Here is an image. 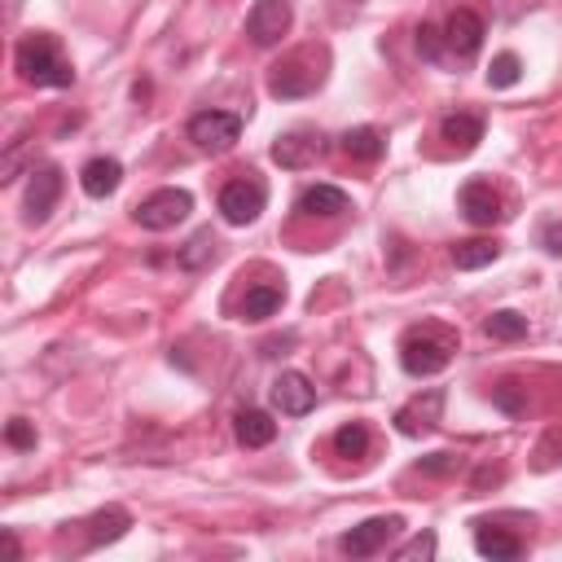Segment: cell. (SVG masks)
Returning a JSON list of instances; mask_svg holds the SVG:
<instances>
[{
  "mask_svg": "<svg viewBox=\"0 0 562 562\" xmlns=\"http://www.w3.org/2000/svg\"><path fill=\"white\" fill-rule=\"evenodd\" d=\"M13 61H18L22 79L35 83V88H70L75 83V66L66 61L61 44L53 35H44V31L22 35L18 48H13Z\"/></svg>",
  "mask_w": 562,
  "mask_h": 562,
  "instance_id": "cell-1",
  "label": "cell"
},
{
  "mask_svg": "<svg viewBox=\"0 0 562 562\" xmlns=\"http://www.w3.org/2000/svg\"><path fill=\"white\" fill-rule=\"evenodd\" d=\"M452 356H457V329H448V325L426 321L400 338V364L413 378H430V373L448 369Z\"/></svg>",
  "mask_w": 562,
  "mask_h": 562,
  "instance_id": "cell-2",
  "label": "cell"
},
{
  "mask_svg": "<svg viewBox=\"0 0 562 562\" xmlns=\"http://www.w3.org/2000/svg\"><path fill=\"white\" fill-rule=\"evenodd\" d=\"M241 136V119L233 110H198L189 119V140L202 149V154H228Z\"/></svg>",
  "mask_w": 562,
  "mask_h": 562,
  "instance_id": "cell-3",
  "label": "cell"
},
{
  "mask_svg": "<svg viewBox=\"0 0 562 562\" xmlns=\"http://www.w3.org/2000/svg\"><path fill=\"white\" fill-rule=\"evenodd\" d=\"M193 211V198H189V189H154L149 198H140L136 202V224L140 228H149V233H162V228H176L184 215Z\"/></svg>",
  "mask_w": 562,
  "mask_h": 562,
  "instance_id": "cell-4",
  "label": "cell"
},
{
  "mask_svg": "<svg viewBox=\"0 0 562 562\" xmlns=\"http://www.w3.org/2000/svg\"><path fill=\"white\" fill-rule=\"evenodd\" d=\"M263 206H268V189L255 176H237V180H228L220 189V215L228 224H255Z\"/></svg>",
  "mask_w": 562,
  "mask_h": 562,
  "instance_id": "cell-5",
  "label": "cell"
},
{
  "mask_svg": "<svg viewBox=\"0 0 562 562\" xmlns=\"http://www.w3.org/2000/svg\"><path fill=\"white\" fill-rule=\"evenodd\" d=\"M400 527H404L400 514H373V518H364L360 527H351V531L338 540V549H342L347 558H373V553H382V549L400 536Z\"/></svg>",
  "mask_w": 562,
  "mask_h": 562,
  "instance_id": "cell-6",
  "label": "cell"
},
{
  "mask_svg": "<svg viewBox=\"0 0 562 562\" xmlns=\"http://www.w3.org/2000/svg\"><path fill=\"white\" fill-rule=\"evenodd\" d=\"M307 57H312V53H294V57L277 61V66L268 70V92L281 97V101H294V97L316 92V88H321V70H316Z\"/></svg>",
  "mask_w": 562,
  "mask_h": 562,
  "instance_id": "cell-7",
  "label": "cell"
},
{
  "mask_svg": "<svg viewBox=\"0 0 562 562\" xmlns=\"http://www.w3.org/2000/svg\"><path fill=\"white\" fill-rule=\"evenodd\" d=\"M325 154V136L316 127H290L272 140V162H281L285 171H303Z\"/></svg>",
  "mask_w": 562,
  "mask_h": 562,
  "instance_id": "cell-8",
  "label": "cell"
},
{
  "mask_svg": "<svg viewBox=\"0 0 562 562\" xmlns=\"http://www.w3.org/2000/svg\"><path fill=\"white\" fill-rule=\"evenodd\" d=\"M439 422H443V391H439V386H426L422 395H413L408 404L395 408V430L408 435V439L430 435Z\"/></svg>",
  "mask_w": 562,
  "mask_h": 562,
  "instance_id": "cell-9",
  "label": "cell"
},
{
  "mask_svg": "<svg viewBox=\"0 0 562 562\" xmlns=\"http://www.w3.org/2000/svg\"><path fill=\"white\" fill-rule=\"evenodd\" d=\"M290 22H294L290 0H255V9L246 13V35H250L259 48H272V44L285 40Z\"/></svg>",
  "mask_w": 562,
  "mask_h": 562,
  "instance_id": "cell-10",
  "label": "cell"
},
{
  "mask_svg": "<svg viewBox=\"0 0 562 562\" xmlns=\"http://www.w3.org/2000/svg\"><path fill=\"white\" fill-rule=\"evenodd\" d=\"M457 206H461V215H465L470 224H479V228L501 224V220L509 215V211H505V198L496 193L492 180H465L461 193H457Z\"/></svg>",
  "mask_w": 562,
  "mask_h": 562,
  "instance_id": "cell-11",
  "label": "cell"
},
{
  "mask_svg": "<svg viewBox=\"0 0 562 562\" xmlns=\"http://www.w3.org/2000/svg\"><path fill=\"white\" fill-rule=\"evenodd\" d=\"M483 35H487V26H483V18H479L474 9H457V13L443 22V48H448V57H457V61L474 57L479 44H483Z\"/></svg>",
  "mask_w": 562,
  "mask_h": 562,
  "instance_id": "cell-12",
  "label": "cell"
},
{
  "mask_svg": "<svg viewBox=\"0 0 562 562\" xmlns=\"http://www.w3.org/2000/svg\"><path fill=\"white\" fill-rule=\"evenodd\" d=\"M57 198H61V171L57 167L31 171V184H26V224H44L53 215Z\"/></svg>",
  "mask_w": 562,
  "mask_h": 562,
  "instance_id": "cell-13",
  "label": "cell"
},
{
  "mask_svg": "<svg viewBox=\"0 0 562 562\" xmlns=\"http://www.w3.org/2000/svg\"><path fill=\"white\" fill-rule=\"evenodd\" d=\"M272 404H277L285 417H303V413L316 408V386H312L303 373L285 369V373L272 382Z\"/></svg>",
  "mask_w": 562,
  "mask_h": 562,
  "instance_id": "cell-14",
  "label": "cell"
},
{
  "mask_svg": "<svg viewBox=\"0 0 562 562\" xmlns=\"http://www.w3.org/2000/svg\"><path fill=\"white\" fill-rule=\"evenodd\" d=\"M79 184H83V193L88 198H110L119 184H123V162L119 158H88L83 162V171H79Z\"/></svg>",
  "mask_w": 562,
  "mask_h": 562,
  "instance_id": "cell-15",
  "label": "cell"
},
{
  "mask_svg": "<svg viewBox=\"0 0 562 562\" xmlns=\"http://www.w3.org/2000/svg\"><path fill=\"white\" fill-rule=\"evenodd\" d=\"M439 136L457 149V154H470L479 140H483V114H470V110H457L439 123Z\"/></svg>",
  "mask_w": 562,
  "mask_h": 562,
  "instance_id": "cell-16",
  "label": "cell"
},
{
  "mask_svg": "<svg viewBox=\"0 0 562 562\" xmlns=\"http://www.w3.org/2000/svg\"><path fill=\"white\" fill-rule=\"evenodd\" d=\"M83 527H88V549H101V544H114V540L132 527V514H127L123 505H105V509H97Z\"/></svg>",
  "mask_w": 562,
  "mask_h": 562,
  "instance_id": "cell-17",
  "label": "cell"
},
{
  "mask_svg": "<svg viewBox=\"0 0 562 562\" xmlns=\"http://www.w3.org/2000/svg\"><path fill=\"white\" fill-rule=\"evenodd\" d=\"M233 430H237V443L241 448H268L277 439V422L263 408H241L233 417Z\"/></svg>",
  "mask_w": 562,
  "mask_h": 562,
  "instance_id": "cell-18",
  "label": "cell"
},
{
  "mask_svg": "<svg viewBox=\"0 0 562 562\" xmlns=\"http://www.w3.org/2000/svg\"><path fill=\"white\" fill-rule=\"evenodd\" d=\"M281 303H285V285L259 281V285H250L246 299H241V321H268V316L281 312Z\"/></svg>",
  "mask_w": 562,
  "mask_h": 562,
  "instance_id": "cell-19",
  "label": "cell"
},
{
  "mask_svg": "<svg viewBox=\"0 0 562 562\" xmlns=\"http://www.w3.org/2000/svg\"><path fill=\"white\" fill-rule=\"evenodd\" d=\"M474 549L483 558H492V562H509V558L522 553V540L509 536V531H501V527H492V522H479L474 527Z\"/></svg>",
  "mask_w": 562,
  "mask_h": 562,
  "instance_id": "cell-20",
  "label": "cell"
},
{
  "mask_svg": "<svg viewBox=\"0 0 562 562\" xmlns=\"http://www.w3.org/2000/svg\"><path fill=\"white\" fill-rule=\"evenodd\" d=\"M342 154L356 158V162H378L386 154V140L378 127H347L342 132Z\"/></svg>",
  "mask_w": 562,
  "mask_h": 562,
  "instance_id": "cell-21",
  "label": "cell"
},
{
  "mask_svg": "<svg viewBox=\"0 0 562 562\" xmlns=\"http://www.w3.org/2000/svg\"><path fill=\"white\" fill-rule=\"evenodd\" d=\"M351 202H347V193L338 189V184H312L303 198H299V211L303 215H342Z\"/></svg>",
  "mask_w": 562,
  "mask_h": 562,
  "instance_id": "cell-22",
  "label": "cell"
},
{
  "mask_svg": "<svg viewBox=\"0 0 562 562\" xmlns=\"http://www.w3.org/2000/svg\"><path fill=\"white\" fill-rule=\"evenodd\" d=\"M496 255H501V246H496L492 237H470V241H457V246H452V263L465 268V272L496 263Z\"/></svg>",
  "mask_w": 562,
  "mask_h": 562,
  "instance_id": "cell-23",
  "label": "cell"
},
{
  "mask_svg": "<svg viewBox=\"0 0 562 562\" xmlns=\"http://www.w3.org/2000/svg\"><path fill=\"white\" fill-rule=\"evenodd\" d=\"M176 259H180V268H189V272L206 268V263L215 259V233H211V228H198V233L180 246V255H176Z\"/></svg>",
  "mask_w": 562,
  "mask_h": 562,
  "instance_id": "cell-24",
  "label": "cell"
},
{
  "mask_svg": "<svg viewBox=\"0 0 562 562\" xmlns=\"http://www.w3.org/2000/svg\"><path fill=\"white\" fill-rule=\"evenodd\" d=\"M483 329H487L492 338H501V342H518V338H527V316L501 307V312H492V316L483 321Z\"/></svg>",
  "mask_w": 562,
  "mask_h": 562,
  "instance_id": "cell-25",
  "label": "cell"
},
{
  "mask_svg": "<svg viewBox=\"0 0 562 562\" xmlns=\"http://www.w3.org/2000/svg\"><path fill=\"white\" fill-rule=\"evenodd\" d=\"M334 452L338 457H364L369 452V426L364 422H342L334 430Z\"/></svg>",
  "mask_w": 562,
  "mask_h": 562,
  "instance_id": "cell-26",
  "label": "cell"
},
{
  "mask_svg": "<svg viewBox=\"0 0 562 562\" xmlns=\"http://www.w3.org/2000/svg\"><path fill=\"white\" fill-rule=\"evenodd\" d=\"M518 79H522V61H518V53H496L492 66H487V83H492V88H514Z\"/></svg>",
  "mask_w": 562,
  "mask_h": 562,
  "instance_id": "cell-27",
  "label": "cell"
},
{
  "mask_svg": "<svg viewBox=\"0 0 562 562\" xmlns=\"http://www.w3.org/2000/svg\"><path fill=\"white\" fill-rule=\"evenodd\" d=\"M417 48H422L426 61H443V57H448V48H443V31H439L435 22H422V26H417Z\"/></svg>",
  "mask_w": 562,
  "mask_h": 562,
  "instance_id": "cell-28",
  "label": "cell"
},
{
  "mask_svg": "<svg viewBox=\"0 0 562 562\" xmlns=\"http://www.w3.org/2000/svg\"><path fill=\"white\" fill-rule=\"evenodd\" d=\"M435 549H439L435 531H417L408 544H400V549H395V558H400V562H417V558L426 562V558H435Z\"/></svg>",
  "mask_w": 562,
  "mask_h": 562,
  "instance_id": "cell-29",
  "label": "cell"
},
{
  "mask_svg": "<svg viewBox=\"0 0 562 562\" xmlns=\"http://www.w3.org/2000/svg\"><path fill=\"white\" fill-rule=\"evenodd\" d=\"M522 391H527V386H518V382H509V378H505L501 386H492V400H496V408H505V413H514V417H518V413H527Z\"/></svg>",
  "mask_w": 562,
  "mask_h": 562,
  "instance_id": "cell-30",
  "label": "cell"
},
{
  "mask_svg": "<svg viewBox=\"0 0 562 562\" xmlns=\"http://www.w3.org/2000/svg\"><path fill=\"white\" fill-rule=\"evenodd\" d=\"M417 470L430 474V479H448V474L461 470V457H457V452H430V457L417 461Z\"/></svg>",
  "mask_w": 562,
  "mask_h": 562,
  "instance_id": "cell-31",
  "label": "cell"
},
{
  "mask_svg": "<svg viewBox=\"0 0 562 562\" xmlns=\"http://www.w3.org/2000/svg\"><path fill=\"white\" fill-rule=\"evenodd\" d=\"M4 443H9V448H18V452L35 448V426H31L26 417H13V422L4 426Z\"/></svg>",
  "mask_w": 562,
  "mask_h": 562,
  "instance_id": "cell-32",
  "label": "cell"
},
{
  "mask_svg": "<svg viewBox=\"0 0 562 562\" xmlns=\"http://www.w3.org/2000/svg\"><path fill=\"white\" fill-rule=\"evenodd\" d=\"M558 457H562V426H549V435L536 448V470H549Z\"/></svg>",
  "mask_w": 562,
  "mask_h": 562,
  "instance_id": "cell-33",
  "label": "cell"
},
{
  "mask_svg": "<svg viewBox=\"0 0 562 562\" xmlns=\"http://www.w3.org/2000/svg\"><path fill=\"white\" fill-rule=\"evenodd\" d=\"M544 250L562 255V224H544Z\"/></svg>",
  "mask_w": 562,
  "mask_h": 562,
  "instance_id": "cell-34",
  "label": "cell"
}]
</instances>
